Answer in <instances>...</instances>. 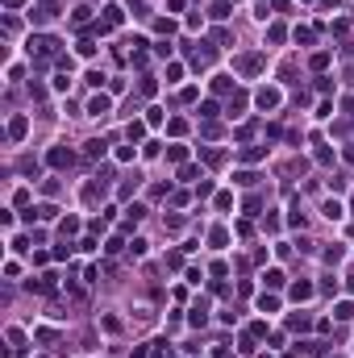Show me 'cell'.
Returning a JSON list of instances; mask_svg holds the SVG:
<instances>
[{"instance_id": "obj_1", "label": "cell", "mask_w": 354, "mask_h": 358, "mask_svg": "<svg viewBox=\"0 0 354 358\" xmlns=\"http://www.w3.org/2000/svg\"><path fill=\"white\" fill-rule=\"evenodd\" d=\"M46 158H50V167H71V163H75V154H71V150H63V146H54Z\"/></svg>"}, {"instance_id": "obj_2", "label": "cell", "mask_w": 354, "mask_h": 358, "mask_svg": "<svg viewBox=\"0 0 354 358\" xmlns=\"http://www.w3.org/2000/svg\"><path fill=\"white\" fill-rule=\"evenodd\" d=\"M254 100H258V109H275V105H279V92H275V88H258Z\"/></svg>"}, {"instance_id": "obj_3", "label": "cell", "mask_w": 354, "mask_h": 358, "mask_svg": "<svg viewBox=\"0 0 354 358\" xmlns=\"http://www.w3.org/2000/svg\"><path fill=\"white\" fill-rule=\"evenodd\" d=\"M88 113H92V117H104V113H109V96H92L88 100Z\"/></svg>"}, {"instance_id": "obj_4", "label": "cell", "mask_w": 354, "mask_h": 358, "mask_svg": "<svg viewBox=\"0 0 354 358\" xmlns=\"http://www.w3.org/2000/svg\"><path fill=\"white\" fill-rule=\"evenodd\" d=\"M25 129H29V121H25V117H13V125H8V137H13V142H21V137H25Z\"/></svg>"}, {"instance_id": "obj_5", "label": "cell", "mask_w": 354, "mask_h": 358, "mask_svg": "<svg viewBox=\"0 0 354 358\" xmlns=\"http://www.w3.org/2000/svg\"><path fill=\"white\" fill-rule=\"evenodd\" d=\"M54 13H58V4H54V0H42V8L33 13V21H50Z\"/></svg>"}, {"instance_id": "obj_6", "label": "cell", "mask_w": 354, "mask_h": 358, "mask_svg": "<svg viewBox=\"0 0 354 358\" xmlns=\"http://www.w3.org/2000/svg\"><path fill=\"white\" fill-rule=\"evenodd\" d=\"M258 67H263V63H258V54H246V59H238V71H246V75H254Z\"/></svg>"}, {"instance_id": "obj_7", "label": "cell", "mask_w": 354, "mask_h": 358, "mask_svg": "<svg viewBox=\"0 0 354 358\" xmlns=\"http://www.w3.org/2000/svg\"><path fill=\"white\" fill-rule=\"evenodd\" d=\"M258 308H263V313H275V308H279V300L263 292V296H258Z\"/></svg>"}, {"instance_id": "obj_8", "label": "cell", "mask_w": 354, "mask_h": 358, "mask_svg": "<svg viewBox=\"0 0 354 358\" xmlns=\"http://www.w3.org/2000/svg\"><path fill=\"white\" fill-rule=\"evenodd\" d=\"M75 50L84 54V59H92V54H96V42H92V38H79V46H75Z\"/></svg>"}, {"instance_id": "obj_9", "label": "cell", "mask_w": 354, "mask_h": 358, "mask_svg": "<svg viewBox=\"0 0 354 358\" xmlns=\"http://www.w3.org/2000/svg\"><path fill=\"white\" fill-rule=\"evenodd\" d=\"M313 296V283H296L292 287V300H309Z\"/></svg>"}, {"instance_id": "obj_10", "label": "cell", "mask_w": 354, "mask_h": 358, "mask_svg": "<svg viewBox=\"0 0 354 358\" xmlns=\"http://www.w3.org/2000/svg\"><path fill=\"white\" fill-rule=\"evenodd\" d=\"M33 287H38V292H54V275H42V279H33Z\"/></svg>"}, {"instance_id": "obj_11", "label": "cell", "mask_w": 354, "mask_h": 358, "mask_svg": "<svg viewBox=\"0 0 354 358\" xmlns=\"http://www.w3.org/2000/svg\"><path fill=\"white\" fill-rule=\"evenodd\" d=\"M325 217H329V221H338V217H342V204H338V200H325Z\"/></svg>"}, {"instance_id": "obj_12", "label": "cell", "mask_w": 354, "mask_h": 358, "mask_svg": "<svg viewBox=\"0 0 354 358\" xmlns=\"http://www.w3.org/2000/svg\"><path fill=\"white\" fill-rule=\"evenodd\" d=\"M33 213H38L42 221H54V217H58V209H54V204H42V209H33Z\"/></svg>"}, {"instance_id": "obj_13", "label": "cell", "mask_w": 354, "mask_h": 358, "mask_svg": "<svg viewBox=\"0 0 354 358\" xmlns=\"http://www.w3.org/2000/svg\"><path fill=\"white\" fill-rule=\"evenodd\" d=\"M263 279H267V287H283V271H267Z\"/></svg>"}, {"instance_id": "obj_14", "label": "cell", "mask_w": 354, "mask_h": 358, "mask_svg": "<svg viewBox=\"0 0 354 358\" xmlns=\"http://www.w3.org/2000/svg\"><path fill=\"white\" fill-rule=\"evenodd\" d=\"M208 241H212V246H225V241H229V234H225V229H212V234H208Z\"/></svg>"}, {"instance_id": "obj_15", "label": "cell", "mask_w": 354, "mask_h": 358, "mask_svg": "<svg viewBox=\"0 0 354 358\" xmlns=\"http://www.w3.org/2000/svg\"><path fill=\"white\" fill-rule=\"evenodd\" d=\"M334 317H338V321H350V317H354V304H338Z\"/></svg>"}, {"instance_id": "obj_16", "label": "cell", "mask_w": 354, "mask_h": 358, "mask_svg": "<svg viewBox=\"0 0 354 358\" xmlns=\"http://www.w3.org/2000/svg\"><path fill=\"white\" fill-rule=\"evenodd\" d=\"M88 17H92V8H88V4H79V8H75V25H84Z\"/></svg>"}, {"instance_id": "obj_17", "label": "cell", "mask_w": 354, "mask_h": 358, "mask_svg": "<svg viewBox=\"0 0 354 358\" xmlns=\"http://www.w3.org/2000/svg\"><path fill=\"white\" fill-rule=\"evenodd\" d=\"M179 75H183L179 63H171V67H167V84H179Z\"/></svg>"}, {"instance_id": "obj_18", "label": "cell", "mask_w": 354, "mask_h": 358, "mask_svg": "<svg viewBox=\"0 0 354 358\" xmlns=\"http://www.w3.org/2000/svg\"><path fill=\"white\" fill-rule=\"evenodd\" d=\"M104 154V142H88V158H100Z\"/></svg>"}, {"instance_id": "obj_19", "label": "cell", "mask_w": 354, "mask_h": 358, "mask_svg": "<svg viewBox=\"0 0 354 358\" xmlns=\"http://www.w3.org/2000/svg\"><path fill=\"white\" fill-rule=\"evenodd\" d=\"M4 4H8V8H21V4H25V0H4Z\"/></svg>"}, {"instance_id": "obj_20", "label": "cell", "mask_w": 354, "mask_h": 358, "mask_svg": "<svg viewBox=\"0 0 354 358\" xmlns=\"http://www.w3.org/2000/svg\"><path fill=\"white\" fill-rule=\"evenodd\" d=\"M346 163H354V146H346Z\"/></svg>"}]
</instances>
